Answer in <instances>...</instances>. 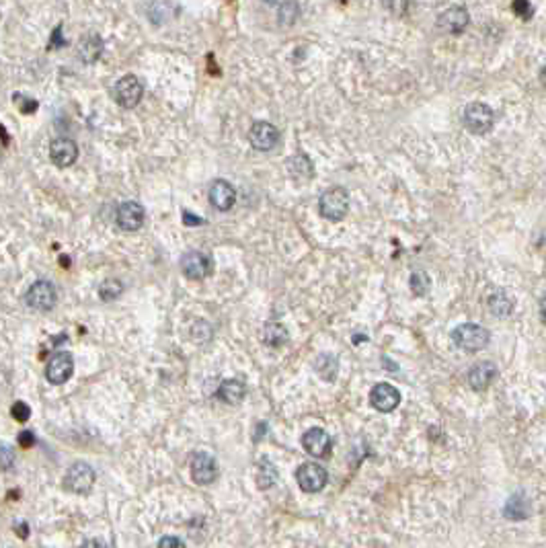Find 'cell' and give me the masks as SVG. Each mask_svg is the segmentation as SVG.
<instances>
[{"instance_id": "obj_7", "label": "cell", "mask_w": 546, "mask_h": 548, "mask_svg": "<svg viewBox=\"0 0 546 548\" xmlns=\"http://www.w3.org/2000/svg\"><path fill=\"white\" fill-rule=\"evenodd\" d=\"M296 481H298V485H300L302 491H306V493H318V491H323L325 485H327L329 474H327V470H325L320 464L306 462L296 470Z\"/></svg>"}, {"instance_id": "obj_19", "label": "cell", "mask_w": 546, "mask_h": 548, "mask_svg": "<svg viewBox=\"0 0 546 548\" xmlns=\"http://www.w3.org/2000/svg\"><path fill=\"white\" fill-rule=\"evenodd\" d=\"M288 173L298 181H308L315 177V165L306 154H294L288 158Z\"/></svg>"}, {"instance_id": "obj_26", "label": "cell", "mask_w": 546, "mask_h": 548, "mask_svg": "<svg viewBox=\"0 0 546 548\" xmlns=\"http://www.w3.org/2000/svg\"><path fill=\"white\" fill-rule=\"evenodd\" d=\"M298 15H300L298 4H296L294 0H288L284 4H279V19L277 21L288 27V25H294L298 21Z\"/></svg>"}, {"instance_id": "obj_2", "label": "cell", "mask_w": 546, "mask_h": 548, "mask_svg": "<svg viewBox=\"0 0 546 548\" xmlns=\"http://www.w3.org/2000/svg\"><path fill=\"white\" fill-rule=\"evenodd\" d=\"M318 211L329 222H341L349 211V193L343 187H331L318 199Z\"/></svg>"}, {"instance_id": "obj_20", "label": "cell", "mask_w": 546, "mask_h": 548, "mask_svg": "<svg viewBox=\"0 0 546 548\" xmlns=\"http://www.w3.org/2000/svg\"><path fill=\"white\" fill-rule=\"evenodd\" d=\"M103 54V40L97 33H88L79 45V56L86 64H95Z\"/></svg>"}, {"instance_id": "obj_10", "label": "cell", "mask_w": 546, "mask_h": 548, "mask_svg": "<svg viewBox=\"0 0 546 548\" xmlns=\"http://www.w3.org/2000/svg\"><path fill=\"white\" fill-rule=\"evenodd\" d=\"M144 218H146V211L138 202H124L115 214V222L124 232L140 231L144 224Z\"/></svg>"}, {"instance_id": "obj_31", "label": "cell", "mask_w": 546, "mask_h": 548, "mask_svg": "<svg viewBox=\"0 0 546 548\" xmlns=\"http://www.w3.org/2000/svg\"><path fill=\"white\" fill-rule=\"evenodd\" d=\"M15 103L19 105L23 113H31V111L37 109V101H33V99H29V97H23V95H15Z\"/></svg>"}, {"instance_id": "obj_32", "label": "cell", "mask_w": 546, "mask_h": 548, "mask_svg": "<svg viewBox=\"0 0 546 548\" xmlns=\"http://www.w3.org/2000/svg\"><path fill=\"white\" fill-rule=\"evenodd\" d=\"M158 548H185V544L175 536H165L158 540Z\"/></svg>"}, {"instance_id": "obj_5", "label": "cell", "mask_w": 546, "mask_h": 548, "mask_svg": "<svg viewBox=\"0 0 546 548\" xmlns=\"http://www.w3.org/2000/svg\"><path fill=\"white\" fill-rule=\"evenodd\" d=\"M463 119L470 134H487L495 124V113L484 103H470L464 109Z\"/></svg>"}, {"instance_id": "obj_11", "label": "cell", "mask_w": 546, "mask_h": 548, "mask_svg": "<svg viewBox=\"0 0 546 548\" xmlns=\"http://www.w3.org/2000/svg\"><path fill=\"white\" fill-rule=\"evenodd\" d=\"M72 372H74V359H72V356L68 351H58L47 361L45 378L50 380L52 384H64L66 380H70Z\"/></svg>"}, {"instance_id": "obj_17", "label": "cell", "mask_w": 546, "mask_h": 548, "mask_svg": "<svg viewBox=\"0 0 546 548\" xmlns=\"http://www.w3.org/2000/svg\"><path fill=\"white\" fill-rule=\"evenodd\" d=\"M302 445H304V450H306L310 456L325 458V456L331 452V438H329V433H327L325 429L313 427V429H308V431L304 433Z\"/></svg>"}, {"instance_id": "obj_36", "label": "cell", "mask_w": 546, "mask_h": 548, "mask_svg": "<svg viewBox=\"0 0 546 548\" xmlns=\"http://www.w3.org/2000/svg\"><path fill=\"white\" fill-rule=\"evenodd\" d=\"M540 318H542V322L546 325V296L542 298V302H540Z\"/></svg>"}, {"instance_id": "obj_28", "label": "cell", "mask_w": 546, "mask_h": 548, "mask_svg": "<svg viewBox=\"0 0 546 548\" xmlns=\"http://www.w3.org/2000/svg\"><path fill=\"white\" fill-rule=\"evenodd\" d=\"M382 2H384V8L395 17H402L409 11V0H382Z\"/></svg>"}, {"instance_id": "obj_39", "label": "cell", "mask_w": 546, "mask_h": 548, "mask_svg": "<svg viewBox=\"0 0 546 548\" xmlns=\"http://www.w3.org/2000/svg\"><path fill=\"white\" fill-rule=\"evenodd\" d=\"M263 2H267V4H284V0H263Z\"/></svg>"}, {"instance_id": "obj_13", "label": "cell", "mask_w": 546, "mask_h": 548, "mask_svg": "<svg viewBox=\"0 0 546 548\" xmlns=\"http://www.w3.org/2000/svg\"><path fill=\"white\" fill-rule=\"evenodd\" d=\"M218 477V464L210 454L199 452L191 458V479L197 485H210Z\"/></svg>"}, {"instance_id": "obj_9", "label": "cell", "mask_w": 546, "mask_h": 548, "mask_svg": "<svg viewBox=\"0 0 546 548\" xmlns=\"http://www.w3.org/2000/svg\"><path fill=\"white\" fill-rule=\"evenodd\" d=\"M249 142L259 152H269L279 142V129L269 122H255L249 129Z\"/></svg>"}, {"instance_id": "obj_34", "label": "cell", "mask_w": 546, "mask_h": 548, "mask_svg": "<svg viewBox=\"0 0 546 548\" xmlns=\"http://www.w3.org/2000/svg\"><path fill=\"white\" fill-rule=\"evenodd\" d=\"M2 456H4V468H11V464H13V452H11V448H2Z\"/></svg>"}, {"instance_id": "obj_21", "label": "cell", "mask_w": 546, "mask_h": 548, "mask_svg": "<svg viewBox=\"0 0 546 548\" xmlns=\"http://www.w3.org/2000/svg\"><path fill=\"white\" fill-rule=\"evenodd\" d=\"M245 397V384L240 380H224L218 388V399L228 404H238Z\"/></svg>"}, {"instance_id": "obj_37", "label": "cell", "mask_w": 546, "mask_h": 548, "mask_svg": "<svg viewBox=\"0 0 546 548\" xmlns=\"http://www.w3.org/2000/svg\"><path fill=\"white\" fill-rule=\"evenodd\" d=\"M83 548H105L101 542H97V540H91V542H86Z\"/></svg>"}, {"instance_id": "obj_12", "label": "cell", "mask_w": 546, "mask_h": 548, "mask_svg": "<svg viewBox=\"0 0 546 548\" xmlns=\"http://www.w3.org/2000/svg\"><path fill=\"white\" fill-rule=\"evenodd\" d=\"M370 402L380 413H390L399 407L400 392L388 382H380L370 390Z\"/></svg>"}, {"instance_id": "obj_15", "label": "cell", "mask_w": 546, "mask_h": 548, "mask_svg": "<svg viewBox=\"0 0 546 548\" xmlns=\"http://www.w3.org/2000/svg\"><path fill=\"white\" fill-rule=\"evenodd\" d=\"M468 11L463 6H450L448 11H443L438 17V27L443 33H452V35H460L464 29L468 27Z\"/></svg>"}, {"instance_id": "obj_30", "label": "cell", "mask_w": 546, "mask_h": 548, "mask_svg": "<svg viewBox=\"0 0 546 548\" xmlns=\"http://www.w3.org/2000/svg\"><path fill=\"white\" fill-rule=\"evenodd\" d=\"M13 417L19 419V421H27V419L31 417V409H29L25 402L17 401L13 404Z\"/></svg>"}, {"instance_id": "obj_29", "label": "cell", "mask_w": 546, "mask_h": 548, "mask_svg": "<svg viewBox=\"0 0 546 548\" xmlns=\"http://www.w3.org/2000/svg\"><path fill=\"white\" fill-rule=\"evenodd\" d=\"M513 13L522 19H530L532 17V6H530V0H513L511 4Z\"/></svg>"}, {"instance_id": "obj_1", "label": "cell", "mask_w": 546, "mask_h": 548, "mask_svg": "<svg viewBox=\"0 0 546 548\" xmlns=\"http://www.w3.org/2000/svg\"><path fill=\"white\" fill-rule=\"evenodd\" d=\"M452 341L456 347H460L468 354H477L484 349L491 341V335L489 331L481 327V325H475V322H464L460 327H456L452 331Z\"/></svg>"}, {"instance_id": "obj_8", "label": "cell", "mask_w": 546, "mask_h": 548, "mask_svg": "<svg viewBox=\"0 0 546 548\" xmlns=\"http://www.w3.org/2000/svg\"><path fill=\"white\" fill-rule=\"evenodd\" d=\"M93 483H95V470L84 462L72 464L64 477V486L72 493H88L93 489Z\"/></svg>"}, {"instance_id": "obj_22", "label": "cell", "mask_w": 546, "mask_h": 548, "mask_svg": "<svg viewBox=\"0 0 546 548\" xmlns=\"http://www.w3.org/2000/svg\"><path fill=\"white\" fill-rule=\"evenodd\" d=\"M487 304H489L491 315H495V317H509L511 310H513V300H511L504 290L493 292V294L489 296V302H487Z\"/></svg>"}, {"instance_id": "obj_25", "label": "cell", "mask_w": 546, "mask_h": 548, "mask_svg": "<svg viewBox=\"0 0 546 548\" xmlns=\"http://www.w3.org/2000/svg\"><path fill=\"white\" fill-rule=\"evenodd\" d=\"M124 292V284L120 279H105L101 286H99V296L103 302H111L115 298H120Z\"/></svg>"}, {"instance_id": "obj_35", "label": "cell", "mask_w": 546, "mask_h": 548, "mask_svg": "<svg viewBox=\"0 0 546 548\" xmlns=\"http://www.w3.org/2000/svg\"><path fill=\"white\" fill-rule=\"evenodd\" d=\"M183 220H185V224H204V220L202 218H193L191 211H183Z\"/></svg>"}, {"instance_id": "obj_4", "label": "cell", "mask_w": 546, "mask_h": 548, "mask_svg": "<svg viewBox=\"0 0 546 548\" xmlns=\"http://www.w3.org/2000/svg\"><path fill=\"white\" fill-rule=\"evenodd\" d=\"M142 95H144V86L138 81V76H134V74L122 76L113 88L115 103L124 107V109H132V107L138 105L142 101Z\"/></svg>"}, {"instance_id": "obj_3", "label": "cell", "mask_w": 546, "mask_h": 548, "mask_svg": "<svg viewBox=\"0 0 546 548\" xmlns=\"http://www.w3.org/2000/svg\"><path fill=\"white\" fill-rule=\"evenodd\" d=\"M25 302H27V306H29V308L40 310V313H47V310H52V308L56 306V302H58L56 286H54L52 281H47V279H40V281H35V284L27 290V294H25Z\"/></svg>"}, {"instance_id": "obj_6", "label": "cell", "mask_w": 546, "mask_h": 548, "mask_svg": "<svg viewBox=\"0 0 546 548\" xmlns=\"http://www.w3.org/2000/svg\"><path fill=\"white\" fill-rule=\"evenodd\" d=\"M181 272L187 279L199 281L210 277L214 272V261L210 255L202 253V251H190L181 257Z\"/></svg>"}, {"instance_id": "obj_23", "label": "cell", "mask_w": 546, "mask_h": 548, "mask_svg": "<svg viewBox=\"0 0 546 548\" xmlns=\"http://www.w3.org/2000/svg\"><path fill=\"white\" fill-rule=\"evenodd\" d=\"M263 343L265 345H269V347H281V345H286L288 343V331H286V327L284 325H279V322H267L265 327H263Z\"/></svg>"}, {"instance_id": "obj_24", "label": "cell", "mask_w": 546, "mask_h": 548, "mask_svg": "<svg viewBox=\"0 0 546 548\" xmlns=\"http://www.w3.org/2000/svg\"><path fill=\"white\" fill-rule=\"evenodd\" d=\"M528 513V501L522 497V493L513 495L505 506V518L509 520H524Z\"/></svg>"}, {"instance_id": "obj_14", "label": "cell", "mask_w": 546, "mask_h": 548, "mask_svg": "<svg viewBox=\"0 0 546 548\" xmlns=\"http://www.w3.org/2000/svg\"><path fill=\"white\" fill-rule=\"evenodd\" d=\"M50 158L60 169L74 165L76 158H79L76 142L70 140V138H56V140H52V144H50Z\"/></svg>"}, {"instance_id": "obj_27", "label": "cell", "mask_w": 546, "mask_h": 548, "mask_svg": "<svg viewBox=\"0 0 546 548\" xmlns=\"http://www.w3.org/2000/svg\"><path fill=\"white\" fill-rule=\"evenodd\" d=\"M409 284H411V292L415 296H425L427 290H429V277L423 272H415V274L411 275Z\"/></svg>"}, {"instance_id": "obj_18", "label": "cell", "mask_w": 546, "mask_h": 548, "mask_svg": "<svg viewBox=\"0 0 546 548\" xmlns=\"http://www.w3.org/2000/svg\"><path fill=\"white\" fill-rule=\"evenodd\" d=\"M497 378V366L493 361H479L468 372V384L475 390H484L491 386V382Z\"/></svg>"}, {"instance_id": "obj_16", "label": "cell", "mask_w": 546, "mask_h": 548, "mask_svg": "<svg viewBox=\"0 0 546 548\" xmlns=\"http://www.w3.org/2000/svg\"><path fill=\"white\" fill-rule=\"evenodd\" d=\"M208 197H210V204L216 210L228 211L236 204V190L232 187L228 181L218 179V181L211 183Z\"/></svg>"}, {"instance_id": "obj_33", "label": "cell", "mask_w": 546, "mask_h": 548, "mask_svg": "<svg viewBox=\"0 0 546 548\" xmlns=\"http://www.w3.org/2000/svg\"><path fill=\"white\" fill-rule=\"evenodd\" d=\"M19 443H21L23 448L33 445V433H31V431H21V436H19Z\"/></svg>"}, {"instance_id": "obj_38", "label": "cell", "mask_w": 546, "mask_h": 548, "mask_svg": "<svg viewBox=\"0 0 546 548\" xmlns=\"http://www.w3.org/2000/svg\"><path fill=\"white\" fill-rule=\"evenodd\" d=\"M540 81H542V85L546 86V66L540 70Z\"/></svg>"}]
</instances>
